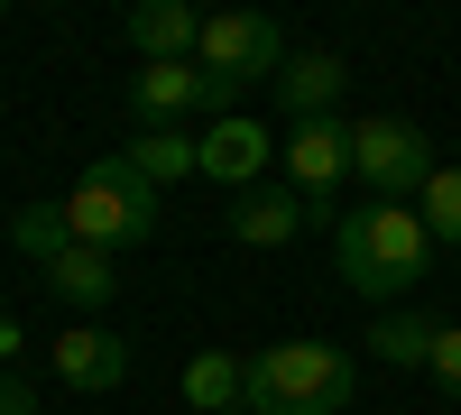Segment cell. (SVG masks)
Masks as SVG:
<instances>
[{
    "instance_id": "obj_6",
    "label": "cell",
    "mask_w": 461,
    "mask_h": 415,
    "mask_svg": "<svg viewBox=\"0 0 461 415\" xmlns=\"http://www.w3.org/2000/svg\"><path fill=\"white\" fill-rule=\"evenodd\" d=\"M277 158H286V194L332 212V185L351 176V121H295L277 139Z\"/></svg>"
},
{
    "instance_id": "obj_13",
    "label": "cell",
    "mask_w": 461,
    "mask_h": 415,
    "mask_svg": "<svg viewBox=\"0 0 461 415\" xmlns=\"http://www.w3.org/2000/svg\"><path fill=\"white\" fill-rule=\"evenodd\" d=\"M47 286L65 295L74 314H102L111 295H121V277H111V258H102V249H84V240H74V249L56 258V268H47Z\"/></svg>"
},
{
    "instance_id": "obj_20",
    "label": "cell",
    "mask_w": 461,
    "mask_h": 415,
    "mask_svg": "<svg viewBox=\"0 0 461 415\" xmlns=\"http://www.w3.org/2000/svg\"><path fill=\"white\" fill-rule=\"evenodd\" d=\"M0 415H37V388L19 379V369H0Z\"/></svg>"
},
{
    "instance_id": "obj_8",
    "label": "cell",
    "mask_w": 461,
    "mask_h": 415,
    "mask_svg": "<svg viewBox=\"0 0 461 415\" xmlns=\"http://www.w3.org/2000/svg\"><path fill=\"white\" fill-rule=\"evenodd\" d=\"M304 221H341V212H323V203H304V194H286V185H258V194H230V240L240 249H286Z\"/></svg>"
},
{
    "instance_id": "obj_19",
    "label": "cell",
    "mask_w": 461,
    "mask_h": 415,
    "mask_svg": "<svg viewBox=\"0 0 461 415\" xmlns=\"http://www.w3.org/2000/svg\"><path fill=\"white\" fill-rule=\"evenodd\" d=\"M425 379L461 406V323H434V360H425Z\"/></svg>"
},
{
    "instance_id": "obj_2",
    "label": "cell",
    "mask_w": 461,
    "mask_h": 415,
    "mask_svg": "<svg viewBox=\"0 0 461 415\" xmlns=\"http://www.w3.org/2000/svg\"><path fill=\"white\" fill-rule=\"evenodd\" d=\"M360 388V369L341 342H267L240 360V415H341Z\"/></svg>"
},
{
    "instance_id": "obj_23",
    "label": "cell",
    "mask_w": 461,
    "mask_h": 415,
    "mask_svg": "<svg viewBox=\"0 0 461 415\" xmlns=\"http://www.w3.org/2000/svg\"><path fill=\"white\" fill-rule=\"evenodd\" d=\"M452 415H461V406H452Z\"/></svg>"
},
{
    "instance_id": "obj_1",
    "label": "cell",
    "mask_w": 461,
    "mask_h": 415,
    "mask_svg": "<svg viewBox=\"0 0 461 415\" xmlns=\"http://www.w3.org/2000/svg\"><path fill=\"white\" fill-rule=\"evenodd\" d=\"M425 221H415V203H360V212H341L332 221V268L351 295H369L378 314H397V295L425 286Z\"/></svg>"
},
{
    "instance_id": "obj_17",
    "label": "cell",
    "mask_w": 461,
    "mask_h": 415,
    "mask_svg": "<svg viewBox=\"0 0 461 415\" xmlns=\"http://www.w3.org/2000/svg\"><path fill=\"white\" fill-rule=\"evenodd\" d=\"M10 249H19V258H37V268H56V258L74 249L65 203H19V212H10Z\"/></svg>"
},
{
    "instance_id": "obj_5",
    "label": "cell",
    "mask_w": 461,
    "mask_h": 415,
    "mask_svg": "<svg viewBox=\"0 0 461 415\" xmlns=\"http://www.w3.org/2000/svg\"><path fill=\"white\" fill-rule=\"evenodd\" d=\"M434 139L397 121V111H378V121H351V176L369 185V203H415L425 194V176H434Z\"/></svg>"
},
{
    "instance_id": "obj_18",
    "label": "cell",
    "mask_w": 461,
    "mask_h": 415,
    "mask_svg": "<svg viewBox=\"0 0 461 415\" xmlns=\"http://www.w3.org/2000/svg\"><path fill=\"white\" fill-rule=\"evenodd\" d=\"M415 221H425V240H434V249H443V240L461 249V167H434V176H425V194H415Z\"/></svg>"
},
{
    "instance_id": "obj_11",
    "label": "cell",
    "mask_w": 461,
    "mask_h": 415,
    "mask_svg": "<svg viewBox=\"0 0 461 415\" xmlns=\"http://www.w3.org/2000/svg\"><path fill=\"white\" fill-rule=\"evenodd\" d=\"M130 111H139V130H185L203 111V65H139Z\"/></svg>"
},
{
    "instance_id": "obj_10",
    "label": "cell",
    "mask_w": 461,
    "mask_h": 415,
    "mask_svg": "<svg viewBox=\"0 0 461 415\" xmlns=\"http://www.w3.org/2000/svg\"><path fill=\"white\" fill-rule=\"evenodd\" d=\"M56 379L84 388V397L121 388V379H130V342H121V332H102V323H65V332H56Z\"/></svg>"
},
{
    "instance_id": "obj_3",
    "label": "cell",
    "mask_w": 461,
    "mask_h": 415,
    "mask_svg": "<svg viewBox=\"0 0 461 415\" xmlns=\"http://www.w3.org/2000/svg\"><path fill=\"white\" fill-rule=\"evenodd\" d=\"M65 221H74V240H84V249L121 258V249H139V240H158L167 194H158L130 158H93L84 176H74V194H65Z\"/></svg>"
},
{
    "instance_id": "obj_14",
    "label": "cell",
    "mask_w": 461,
    "mask_h": 415,
    "mask_svg": "<svg viewBox=\"0 0 461 415\" xmlns=\"http://www.w3.org/2000/svg\"><path fill=\"white\" fill-rule=\"evenodd\" d=\"M121 158H130V167L167 194V185H185V176H194V139H185V130H130V148H121Z\"/></svg>"
},
{
    "instance_id": "obj_15",
    "label": "cell",
    "mask_w": 461,
    "mask_h": 415,
    "mask_svg": "<svg viewBox=\"0 0 461 415\" xmlns=\"http://www.w3.org/2000/svg\"><path fill=\"white\" fill-rule=\"evenodd\" d=\"M369 360H388V369H425L434 360V314H378L369 323Z\"/></svg>"
},
{
    "instance_id": "obj_4",
    "label": "cell",
    "mask_w": 461,
    "mask_h": 415,
    "mask_svg": "<svg viewBox=\"0 0 461 415\" xmlns=\"http://www.w3.org/2000/svg\"><path fill=\"white\" fill-rule=\"evenodd\" d=\"M194 65H203V121H230L249 84H277L286 37H277V19H258V10H212Z\"/></svg>"
},
{
    "instance_id": "obj_7",
    "label": "cell",
    "mask_w": 461,
    "mask_h": 415,
    "mask_svg": "<svg viewBox=\"0 0 461 415\" xmlns=\"http://www.w3.org/2000/svg\"><path fill=\"white\" fill-rule=\"evenodd\" d=\"M267 158H277V139H267L249 111H230V121H203V139H194V176L230 185V194H258Z\"/></svg>"
},
{
    "instance_id": "obj_9",
    "label": "cell",
    "mask_w": 461,
    "mask_h": 415,
    "mask_svg": "<svg viewBox=\"0 0 461 415\" xmlns=\"http://www.w3.org/2000/svg\"><path fill=\"white\" fill-rule=\"evenodd\" d=\"M121 37H130L148 65H194V47H203V10H194V0H139V10L121 19Z\"/></svg>"
},
{
    "instance_id": "obj_12",
    "label": "cell",
    "mask_w": 461,
    "mask_h": 415,
    "mask_svg": "<svg viewBox=\"0 0 461 415\" xmlns=\"http://www.w3.org/2000/svg\"><path fill=\"white\" fill-rule=\"evenodd\" d=\"M341 84H351V65H341L332 47H304V56L277 65V102H286V121H332Z\"/></svg>"
},
{
    "instance_id": "obj_16",
    "label": "cell",
    "mask_w": 461,
    "mask_h": 415,
    "mask_svg": "<svg viewBox=\"0 0 461 415\" xmlns=\"http://www.w3.org/2000/svg\"><path fill=\"white\" fill-rule=\"evenodd\" d=\"M185 406L194 415H230L240 406V351H194L185 360Z\"/></svg>"
},
{
    "instance_id": "obj_21",
    "label": "cell",
    "mask_w": 461,
    "mask_h": 415,
    "mask_svg": "<svg viewBox=\"0 0 461 415\" xmlns=\"http://www.w3.org/2000/svg\"><path fill=\"white\" fill-rule=\"evenodd\" d=\"M19 351H28V332H19V323H0V369H10Z\"/></svg>"
},
{
    "instance_id": "obj_22",
    "label": "cell",
    "mask_w": 461,
    "mask_h": 415,
    "mask_svg": "<svg viewBox=\"0 0 461 415\" xmlns=\"http://www.w3.org/2000/svg\"><path fill=\"white\" fill-rule=\"evenodd\" d=\"M0 323H10V314H0Z\"/></svg>"
}]
</instances>
